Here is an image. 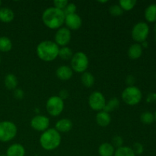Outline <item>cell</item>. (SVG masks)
Segmentation results:
<instances>
[{"label": "cell", "instance_id": "d6a6232c", "mask_svg": "<svg viewBox=\"0 0 156 156\" xmlns=\"http://www.w3.org/2000/svg\"><path fill=\"white\" fill-rule=\"evenodd\" d=\"M133 150L134 153L136 155H142L144 152V147L143 145L140 143H134L133 146Z\"/></svg>", "mask_w": 156, "mask_h": 156}, {"label": "cell", "instance_id": "6da1fadb", "mask_svg": "<svg viewBox=\"0 0 156 156\" xmlns=\"http://www.w3.org/2000/svg\"><path fill=\"white\" fill-rule=\"evenodd\" d=\"M66 15L63 11L55 7L47 8L42 14V21L44 25L50 29L58 30L65 23Z\"/></svg>", "mask_w": 156, "mask_h": 156}, {"label": "cell", "instance_id": "4316f807", "mask_svg": "<svg viewBox=\"0 0 156 156\" xmlns=\"http://www.w3.org/2000/svg\"><path fill=\"white\" fill-rule=\"evenodd\" d=\"M136 4V0H120L119 1V5L120 6L122 9L124 11H130L135 7Z\"/></svg>", "mask_w": 156, "mask_h": 156}, {"label": "cell", "instance_id": "836d02e7", "mask_svg": "<svg viewBox=\"0 0 156 156\" xmlns=\"http://www.w3.org/2000/svg\"><path fill=\"white\" fill-rule=\"evenodd\" d=\"M14 96L17 99H22L24 97V91L20 88H16L14 91Z\"/></svg>", "mask_w": 156, "mask_h": 156}, {"label": "cell", "instance_id": "f1b7e54d", "mask_svg": "<svg viewBox=\"0 0 156 156\" xmlns=\"http://www.w3.org/2000/svg\"><path fill=\"white\" fill-rule=\"evenodd\" d=\"M109 12L112 16H120L123 14V10L119 5H112L109 9Z\"/></svg>", "mask_w": 156, "mask_h": 156}, {"label": "cell", "instance_id": "4fadbf2b", "mask_svg": "<svg viewBox=\"0 0 156 156\" xmlns=\"http://www.w3.org/2000/svg\"><path fill=\"white\" fill-rule=\"evenodd\" d=\"M56 77L62 81H68L73 77V71L71 67L62 65L57 68L56 71Z\"/></svg>", "mask_w": 156, "mask_h": 156}, {"label": "cell", "instance_id": "d6986e66", "mask_svg": "<svg viewBox=\"0 0 156 156\" xmlns=\"http://www.w3.org/2000/svg\"><path fill=\"white\" fill-rule=\"evenodd\" d=\"M115 148L111 143H104L98 148V154L100 156H114Z\"/></svg>", "mask_w": 156, "mask_h": 156}, {"label": "cell", "instance_id": "b9f144b4", "mask_svg": "<svg viewBox=\"0 0 156 156\" xmlns=\"http://www.w3.org/2000/svg\"><path fill=\"white\" fill-rule=\"evenodd\" d=\"M1 4H2V2L0 1V6H1Z\"/></svg>", "mask_w": 156, "mask_h": 156}, {"label": "cell", "instance_id": "2e32d148", "mask_svg": "<svg viewBox=\"0 0 156 156\" xmlns=\"http://www.w3.org/2000/svg\"><path fill=\"white\" fill-rule=\"evenodd\" d=\"M95 120L98 125H99L101 127H105V126H108L111 123V117L110 116L109 113L101 111H99L95 117Z\"/></svg>", "mask_w": 156, "mask_h": 156}, {"label": "cell", "instance_id": "7a4b0ae2", "mask_svg": "<svg viewBox=\"0 0 156 156\" xmlns=\"http://www.w3.org/2000/svg\"><path fill=\"white\" fill-rule=\"evenodd\" d=\"M59 47L52 41H41L36 49L37 55L44 62H52L59 56Z\"/></svg>", "mask_w": 156, "mask_h": 156}, {"label": "cell", "instance_id": "60d3db41", "mask_svg": "<svg viewBox=\"0 0 156 156\" xmlns=\"http://www.w3.org/2000/svg\"><path fill=\"white\" fill-rule=\"evenodd\" d=\"M0 156H6L5 155H0Z\"/></svg>", "mask_w": 156, "mask_h": 156}, {"label": "cell", "instance_id": "7c38bea8", "mask_svg": "<svg viewBox=\"0 0 156 156\" xmlns=\"http://www.w3.org/2000/svg\"><path fill=\"white\" fill-rule=\"evenodd\" d=\"M67 28L70 30H76L81 27L82 24V19L77 14L66 15L65 19V23Z\"/></svg>", "mask_w": 156, "mask_h": 156}, {"label": "cell", "instance_id": "44dd1931", "mask_svg": "<svg viewBox=\"0 0 156 156\" xmlns=\"http://www.w3.org/2000/svg\"><path fill=\"white\" fill-rule=\"evenodd\" d=\"M4 83L6 88H8L9 90H15L16 89L18 83V79L15 75L10 73V74L6 75V76L5 77Z\"/></svg>", "mask_w": 156, "mask_h": 156}, {"label": "cell", "instance_id": "ba28073f", "mask_svg": "<svg viewBox=\"0 0 156 156\" xmlns=\"http://www.w3.org/2000/svg\"><path fill=\"white\" fill-rule=\"evenodd\" d=\"M149 34V27L146 22L140 21L133 26L131 32L132 38L134 41L139 43H143L146 41Z\"/></svg>", "mask_w": 156, "mask_h": 156}, {"label": "cell", "instance_id": "f35d334b", "mask_svg": "<svg viewBox=\"0 0 156 156\" xmlns=\"http://www.w3.org/2000/svg\"><path fill=\"white\" fill-rule=\"evenodd\" d=\"M99 2H101V3H106V2H108V1H99Z\"/></svg>", "mask_w": 156, "mask_h": 156}, {"label": "cell", "instance_id": "74e56055", "mask_svg": "<svg viewBox=\"0 0 156 156\" xmlns=\"http://www.w3.org/2000/svg\"><path fill=\"white\" fill-rule=\"evenodd\" d=\"M154 30H155V37H156V22L155 24V27H154Z\"/></svg>", "mask_w": 156, "mask_h": 156}, {"label": "cell", "instance_id": "7bdbcfd3", "mask_svg": "<svg viewBox=\"0 0 156 156\" xmlns=\"http://www.w3.org/2000/svg\"><path fill=\"white\" fill-rule=\"evenodd\" d=\"M0 63H1V57H0Z\"/></svg>", "mask_w": 156, "mask_h": 156}, {"label": "cell", "instance_id": "277c9868", "mask_svg": "<svg viewBox=\"0 0 156 156\" xmlns=\"http://www.w3.org/2000/svg\"><path fill=\"white\" fill-rule=\"evenodd\" d=\"M143 94L140 88L136 86H127L122 92V99L126 105L135 106L142 100Z\"/></svg>", "mask_w": 156, "mask_h": 156}, {"label": "cell", "instance_id": "5b68a950", "mask_svg": "<svg viewBox=\"0 0 156 156\" xmlns=\"http://www.w3.org/2000/svg\"><path fill=\"white\" fill-rule=\"evenodd\" d=\"M18 128L12 121L5 120L0 122V142L8 143L13 140L17 135Z\"/></svg>", "mask_w": 156, "mask_h": 156}, {"label": "cell", "instance_id": "d590c367", "mask_svg": "<svg viewBox=\"0 0 156 156\" xmlns=\"http://www.w3.org/2000/svg\"><path fill=\"white\" fill-rule=\"evenodd\" d=\"M146 101L149 103H152V102L156 101V94L155 93H150L149 95L147 96Z\"/></svg>", "mask_w": 156, "mask_h": 156}, {"label": "cell", "instance_id": "83f0119b", "mask_svg": "<svg viewBox=\"0 0 156 156\" xmlns=\"http://www.w3.org/2000/svg\"><path fill=\"white\" fill-rule=\"evenodd\" d=\"M140 120L144 124L149 125L153 123L154 120H155V117H154V114L152 113L146 111V112L143 113L141 114V116H140Z\"/></svg>", "mask_w": 156, "mask_h": 156}, {"label": "cell", "instance_id": "7402d4cb", "mask_svg": "<svg viewBox=\"0 0 156 156\" xmlns=\"http://www.w3.org/2000/svg\"><path fill=\"white\" fill-rule=\"evenodd\" d=\"M81 82L82 84L86 88H91L94 85L95 79H94V76L91 73L88 72H85L82 73L81 76Z\"/></svg>", "mask_w": 156, "mask_h": 156}, {"label": "cell", "instance_id": "52a82bcc", "mask_svg": "<svg viewBox=\"0 0 156 156\" xmlns=\"http://www.w3.org/2000/svg\"><path fill=\"white\" fill-rule=\"evenodd\" d=\"M64 101L58 95H53L49 98L46 103V110L50 116L57 117L64 109Z\"/></svg>", "mask_w": 156, "mask_h": 156}, {"label": "cell", "instance_id": "4dcf8cb0", "mask_svg": "<svg viewBox=\"0 0 156 156\" xmlns=\"http://www.w3.org/2000/svg\"><path fill=\"white\" fill-rule=\"evenodd\" d=\"M112 146H114V148H118L123 146V140L121 136H114L112 138V143H111Z\"/></svg>", "mask_w": 156, "mask_h": 156}, {"label": "cell", "instance_id": "8fae6325", "mask_svg": "<svg viewBox=\"0 0 156 156\" xmlns=\"http://www.w3.org/2000/svg\"><path fill=\"white\" fill-rule=\"evenodd\" d=\"M50 119L44 115H37L30 120V126L38 132H44L49 129Z\"/></svg>", "mask_w": 156, "mask_h": 156}, {"label": "cell", "instance_id": "ac0fdd59", "mask_svg": "<svg viewBox=\"0 0 156 156\" xmlns=\"http://www.w3.org/2000/svg\"><path fill=\"white\" fill-rule=\"evenodd\" d=\"M15 14L9 8L3 7L0 9V21L3 23H9L13 21Z\"/></svg>", "mask_w": 156, "mask_h": 156}, {"label": "cell", "instance_id": "1f68e13d", "mask_svg": "<svg viewBox=\"0 0 156 156\" xmlns=\"http://www.w3.org/2000/svg\"><path fill=\"white\" fill-rule=\"evenodd\" d=\"M68 3L69 2L67 0H56V1H53V5H54L53 7L63 11Z\"/></svg>", "mask_w": 156, "mask_h": 156}, {"label": "cell", "instance_id": "d4e9b609", "mask_svg": "<svg viewBox=\"0 0 156 156\" xmlns=\"http://www.w3.org/2000/svg\"><path fill=\"white\" fill-rule=\"evenodd\" d=\"M119 105H120V101H119L118 99L117 98H112L108 102H106V105H105V107L103 111L110 113L111 111H115L116 109H117Z\"/></svg>", "mask_w": 156, "mask_h": 156}, {"label": "cell", "instance_id": "603a6c76", "mask_svg": "<svg viewBox=\"0 0 156 156\" xmlns=\"http://www.w3.org/2000/svg\"><path fill=\"white\" fill-rule=\"evenodd\" d=\"M12 48V42L8 37H0V51L3 53L9 52Z\"/></svg>", "mask_w": 156, "mask_h": 156}, {"label": "cell", "instance_id": "8992f818", "mask_svg": "<svg viewBox=\"0 0 156 156\" xmlns=\"http://www.w3.org/2000/svg\"><path fill=\"white\" fill-rule=\"evenodd\" d=\"M70 61L71 69L73 72L78 73H84L86 72L89 65L88 57L83 52H77L73 54Z\"/></svg>", "mask_w": 156, "mask_h": 156}, {"label": "cell", "instance_id": "e0dca14e", "mask_svg": "<svg viewBox=\"0 0 156 156\" xmlns=\"http://www.w3.org/2000/svg\"><path fill=\"white\" fill-rule=\"evenodd\" d=\"M127 54L128 56L132 59H137L141 57L143 54V47L141 44L137 43L132 44L128 49Z\"/></svg>", "mask_w": 156, "mask_h": 156}, {"label": "cell", "instance_id": "f546056e", "mask_svg": "<svg viewBox=\"0 0 156 156\" xmlns=\"http://www.w3.org/2000/svg\"><path fill=\"white\" fill-rule=\"evenodd\" d=\"M76 10H77V7H76V5L75 3L73 2H69L68 5H66V7L64 9L63 12L65 14V15H73V14H76Z\"/></svg>", "mask_w": 156, "mask_h": 156}, {"label": "cell", "instance_id": "3957f363", "mask_svg": "<svg viewBox=\"0 0 156 156\" xmlns=\"http://www.w3.org/2000/svg\"><path fill=\"white\" fill-rule=\"evenodd\" d=\"M61 140L60 133L56 129L49 128L41 135L40 144L44 150L52 151L60 146Z\"/></svg>", "mask_w": 156, "mask_h": 156}, {"label": "cell", "instance_id": "8d00e7d4", "mask_svg": "<svg viewBox=\"0 0 156 156\" xmlns=\"http://www.w3.org/2000/svg\"><path fill=\"white\" fill-rule=\"evenodd\" d=\"M58 96L64 101V99H66L69 97V93L66 90H62V91H59V94Z\"/></svg>", "mask_w": 156, "mask_h": 156}, {"label": "cell", "instance_id": "9a60e30c", "mask_svg": "<svg viewBox=\"0 0 156 156\" xmlns=\"http://www.w3.org/2000/svg\"><path fill=\"white\" fill-rule=\"evenodd\" d=\"M73 128V122L68 118H62L58 120L55 125V129L60 133L69 132Z\"/></svg>", "mask_w": 156, "mask_h": 156}, {"label": "cell", "instance_id": "30bf717a", "mask_svg": "<svg viewBox=\"0 0 156 156\" xmlns=\"http://www.w3.org/2000/svg\"><path fill=\"white\" fill-rule=\"evenodd\" d=\"M72 39L71 30H69L66 27H62L56 30L55 34L54 42L61 47H66L69 44Z\"/></svg>", "mask_w": 156, "mask_h": 156}, {"label": "cell", "instance_id": "9c48e42d", "mask_svg": "<svg viewBox=\"0 0 156 156\" xmlns=\"http://www.w3.org/2000/svg\"><path fill=\"white\" fill-rule=\"evenodd\" d=\"M106 105L105 95L100 91H94L88 98V105L94 111H101Z\"/></svg>", "mask_w": 156, "mask_h": 156}, {"label": "cell", "instance_id": "ffe728a7", "mask_svg": "<svg viewBox=\"0 0 156 156\" xmlns=\"http://www.w3.org/2000/svg\"><path fill=\"white\" fill-rule=\"evenodd\" d=\"M145 18L150 23L156 22V4H151L145 10Z\"/></svg>", "mask_w": 156, "mask_h": 156}, {"label": "cell", "instance_id": "484cf974", "mask_svg": "<svg viewBox=\"0 0 156 156\" xmlns=\"http://www.w3.org/2000/svg\"><path fill=\"white\" fill-rule=\"evenodd\" d=\"M73 56V53L71 49L69 47H62L59 48V56L63 60H71L72 57Z\"/></svg>", "mask_w": 156, "mask_h": 156}, {"label": "cell", "instance_id": "cb8c5ba5", "mask_svg": "<svg viewBox=\"0 0 156 156\" xmlns=\"http://www.w3.org/2000/svg\"><path fill=\"white\" fill-rule=\"evenodd\" d=\"M114 156H136L133 150L129 146H121L115 150Z\"/></svg>", "mask_w": 156, "mask_h": 156}, {"label": "cell", "instance_id": "e575fe53", "mask_svg": "<svg viewBox=\"0 0 156 156\" xmlns=\"http://www.w3.org/2000/svg\"><path fill=\"white\" fill-rule=\"evenodd\" d=\"M135 82H136V79L133 76H128L127 77H126V83L129 86H133Z\"/></svg>", "mask_w": 156, "mask_h": 156}, {"label": "cell", "instance_id": "5bb4252c", "mask_svg": "<svg viewBox=\"0 0 156 156\" xmlns=\"http://www.w3.org/2000/svg\"><path fill=\"white\" fill-rule=\"evenodd\" d=\"M6 156H24L25 149L20 143H14L11 145L6 150Z\"/></svg>", "mask_w": 156, "mask_h": 156}, {"label": "cell", "instance_id": "ab89813d", "mask_svg": "<svg viewBox=\"0 0 156 156\" xmlns=\"http://www.w3.org/2000/svg\"><path fill=\"white\" fill-rule=\"evenodd\" d=\"M154 117H155V120L156 121V111H155V114H154Z\"/></svg>", "mask_w": 156, "mask_h": 156}]
</instances>
